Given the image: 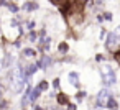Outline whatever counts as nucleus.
<instances>
[{
	"instance_id": "b1692460",
	"label": "nucleus",
	"mask_w": 120,
	"mask_h": 110,
	"mask_svg": "<svg viewBox=\"0 0 120 110\" xmlns=\"http://www.w3.org/2000/svg\"><path fill=\"white\" fill-rule=\"evenodd\" d=\"M40 36H46V30H45V28L40 31Z\"/></svg>"
},
{
	"instance_id": "4be33fe9",
	"label": "nucleus",
	"mask_w": 120,
	"mask_h": 110,
	"mask_svg": "<svg viewBox=\"0 0 120 110\" xmlns=\"http://www.w3.org/2000/svg\"><path fill=\"white\" fill-rule=\"evenodd\" d=\"M97 22L102 23V22H104V17H102V15H97Z\"/></svg>"
},
{
	"instance_id": "6ab92c4d",
	"label": "nucleus",
	"mask_w": 120,
	"mask_h": 110,
	"mask_svg": "<svg viewBox=\"0 0 120 110\" xmlns=\"http://www.w3.org/2000/svg\"><path fill=\"white\" fill-rule=\"evenodd\" d=\"M104 20H112V13H104Z\"/></svg>"
},
{
	"instance_id": "2eb2a0df",
	"label": "nucleus",
	"mask_w": 120,
	"mask_h": 110,
	"mask_svg": "<svg viewBox=\"0 0 120 110\" xmlns=\"http://www.w3.org/2000/svg\"><path fill=\"white\" fill-rule=\"evenodd\" d=\"M58 102H59L61 105H64V103H68V97L63 95V94H59V95H58Z\"/></svg>"
},
{
	"instance_id": "a878e982",
	"label": "nucleus",
	"mask_w": 120,
	"mask_h": 110,
	"mask_svg": "<svg viewBox=\"0 0 120 110\" xmlns=\"http://www.w3.org/2000/svg\"><path fill=\"white\" fill-rule=\"evenodd\" d=\"M0 95H2V85H0Z\"/></svg>"
},
{
	"instance_id": "f8f14e48",
	"label": "nucleus",
	"mask_w": 120,
	"mask_h": 110,
	"mask_svg": "<svg viewBox=\"0 0 120 110\" xmlns=\"http://www.w3.org/2000/svg\"><path fill=\"white\" fill-rule=\"evenodd\" d=\"M36 40H38V33H36L35 30H31V31L28 33V41H30V43H35Z\"/></svg>"
},
{
	"instance_id": "5701e85b",
	"label": "nucleus",
	"mask_w": 120,
	"mask_h": 110,
	"mask_svg": "<svg viewBox=\"0 0 120 110\" xmlns=\"http://www.w3.org/2000/svg\"><path fill=\"white\" fill-rule=\"evenodd\" d=\"M13 46H15V48H22V43H20V41H15Z\"/></svg>"
},
{
	"instance_id": "aec40b11",
	"label": "nucleus",
	"mask_w": 120,
	"mask_h": 110,
	"mask_svg": "<svg viewBox=\"0 0 120 110\" xmlns=\"http://www.w3.org/2000/svg\"><path fill=\"white\" fill-rule=\"evenodd\" d=\"M8 4V0H0V8H2V7H5Z\"/></svg>"
},
{
	"instance_id": "39448f33",
	"label": "nucleus",
	"mask_w": 120,
	"mask_h": 110,
	"mask_svg": "<svg viewBox=\"0 0 120 110\" xmlns=\"http://www.w3.org/2000/svg\"><path fill=\"white\" fill-rule=\"evenodd\" d=\"M12 64H13V56H12L10 53H5L4 61H2V67H4V69H10Z\"/></svg>"
},
{
	"instance_id": "412c9836",
	"label": "nucleus",
	"mask_w": 120,
	"mask_h": 110,
	"mask_svg": "<svg viewBox=\"0 0 120 110\" xmlns=\"http://www.w3.org/2000/svg\"><path fill=\"white\" fill-rule=\"evenodd\" d=\"M68 110H76V105L74 103H68Z\"/></svg>"
},
{
	"instance_id": "9b49d317",
	"label": "nucleus",
	"mask_w": 120,
	"mask_h": 110,
	"mask_svg": "<svg viewBox=\"0 0 120 110\" xmlns=\"http://www.w3.org/2000/svg\"><path fill=\"white\" fill-rule=\"evenodd\" d=\"M5 7H7L12 13H18V10H20V8H18V5H17V4H13V2H8Z\"/></svg>"
},
{
	"instance_id": "a211bd4d",
	"label": "nucleus",
	"mask_w": 120,
	"mask_h": 110,
	"mask_svg": "<svg viewBox=\"0 0 120 110\" xmlns=\"http://www.w3.org/2000/svg\"><path fill=\"white\" fill-rule=\"evenodd\" d=\"M53 87L54 89H59V79H54L53 81Z\"/></svg>"
},
{
	"instance_id": "4468645a",
	"label": "nucleus",
	"mask_w": 120,
	"mask_h": 110,
	"mask_svg": "<svg viewBox=\"0 0 120 110\" xmlns=\"http://www.w3.org/2000/svg\"><path fill=\"white\" fill-rule=\"evenodd\" d=\"M68 49H69V46H68L66 43H61V44L58 46V51H59V53H63V54H64V53H68Z\"/></svg>"
},
{
	"instance_id": "dca6fc26",
	"label": "nucleus",
	"mask_w": 120,
	"mask_h": 110,
	"mask_svg": "<svg viewBox=\"0 0 120 110\" xmlns=\"http://www.w3.org/2000/svg\"><path fill=\"white\" fill-rule=\"evenodd\" d=\"M35 26H36V23H35L33 20H30V22H26V30H28V31H31V30H35Z\"/></svg>"
},
{
	"instance_id": "6e6552de",
	"label": "nucleus",
	"mask_w": 120,
	"mask_h": 110,
	"mask_svg": "<svg viewBox=\"0 0 120 110\" xmlns=\"http://www.w3.org/2000/svg\"><path fill=\"white\" fill-rule=\"evenodd\" d=\"M69 82L72 84V85H76V87H81V84H79V74L77 72H69Z\"/></svg>"
},
{
	"instance_id": "f257e3e1",
	"label": "nucleus",
	"mask_w": 120,
	"mask_h": 110,
	"mask_svg": "<svg viewBox=\"0 0 120 110\" xmlns=\"http://www.w3.org/2000/svg\"><path fill=\"white\" fill-rule=\"evenodd\" d=\"M110 95H112V92L109 89H102L97 94V97H95V108H104L105 107V102H107V99Z\"/></svg>"
},
{
	"instance_id": "423d86ee",
	"label": "nucleus",
	"mask_w": 120,
	"mask_h": 110,
	"mask_svg": "<svg viewBox=\"0 0 120 110\" xmlns=\"http://www.w3.org/2000/svg\"><path fill=\"white\" fill-rule=\"evenodd\" d=\"M38 2H31V0H28V2H25L23 4V10L25 12H35V10H38Z\"/></svg>"
},
{
	"instance_id": "f3484780",
	"label": "nucleus",
	"mask_w": 120,
	"mask_h": 110,
	"mask_svg": "<svg viewBox=\"0 0 120 110\" xmlns=\"http://www.w3.org/2000/svg\"><path fill=\"white\" fill-rule=\"evenodd\" d=\"M76 99H77L79 102H81V100H84V99H86V92H84V90H79V92L76 94Z\"/></svg>"
},
{
	"instance_id": "20e7f679",
	"label": "nucleus",
	"mask_w": 120,
	"mask_h": 110,
	"mask_svg": "<svg viewBox=\"0 0 120 110\" xmlns=\"http://www.w3.org/2000/svg\"><path fill=\"white\" fill-rule=\"evenodd\" d=\"M51 64H53V59H51L48 54H43V56H41V59H38V61H36L38 69H48Z\"/></svg>"
},
{
	"instance_id": "0eeeda50",
	"label": "nucleus",
	"mask_w": 120,
	"mask_h": 110,
	"mask_svg": "<svg viewBox=\"0 0 120 110\" xmlns=\"http://www.w3.org/2000/svg\"><path fill=\"white\" fill-rule=\"evenodd\" d=\"M40 95H41V90H40L38 87L31 89V90H30V102H31V103H35V102L40 99Z\"/></svg>"
},
{
	"instance_id": "7ed1b4c3",
	"label": "nucleus",
	"mask_w": 120,
	"mask_h": 110,
	"mask_svg": "<svg viewBox=\"0 0 120 110\" xmlns=\"http://www.w3.org/2000/svg\"><path fill=\"white\" fill-rule=\"evenodd\" d=\"M102 79H104V82L107 84V85H113L115 82H117V77H115V71L112 69V67H105L104 71H102Z\"/></svg>"
},
{
	"instance_id": "393cba45",
	"label": "nucleus",
	"mask_w": 120,
	"mask_h": 110,
	"mask_svg": "<svg viewBox=\"0 0 120 110\" xmlns=\"http://www.w3.org/2000/svg\"><path fill=\"white\" fill-rule=\"evenodd\" d=\"M102 59H104V56H100V54L95 56V61H102Z\"/></svg>"
},
{
	"instance_id": "1a4fd4ad",
	"label": "nucleus",
	"mask_w": 120,
	"mask_h": 110,
	"mask_svg": "<svg viewBox=\"0 0 120 110\" xmlns=\"http://www.w3.org/2000/svg\"><path fill=\"white\" fill-rule=\"evenodd\" d=\"M105 107H107V108H110V110H117V108H118V103L115 102L113 95H110V97L107 99V102H105Z\"/></svg>"
},
{
	"instance_id": "9d476101",
	"label": "nucleus",
	"mask_w": 120,
	"mask_h": 110,
	"mask_svg": "<svg viewBox=\"0 0 120 110\" xmlns=\"http://www.w3.org/2000/svg\"><path fill=\"white\" fill-rule=\"evenodd\" d=\"M22 54H23L25 58H35V56H36V51H35L33 48H25Z\"/></svg>"
},
{
	"instance_id": "f03ea898",
	"label": "nucleus",
	"mask_w": 120,
	"mask_h": 110,
	"mask_svg": "<svg viewBox=\"0 0 120 110\" xmlns=\"http://www.w3.org/2000/svg\"><path fill=\"white\" fill-rule=\"evenodd\" d=\"M117 44H120V28H118L117 31L109 33V35H107V43H105V46H107L109 49H113Z\"/></svg>"
},
{
	"instance_id": "ddd939ff",
	"label": "nucleus",
	"mask_w": 120,
	"mask_h": 110,
	"mask_svg": "<svg viewBox=\"0 0 120 110\" xmlns=\"http://www.w3.org/2000/svg\"><path fill=\"white\" fill-rule=\"evenodd\" d=\"M36 87H38V89H40V90L43 92V90H48V87H49V84H48L46 81H41V82H40V84H38Z\"/></svg>"
}]
</instances>
